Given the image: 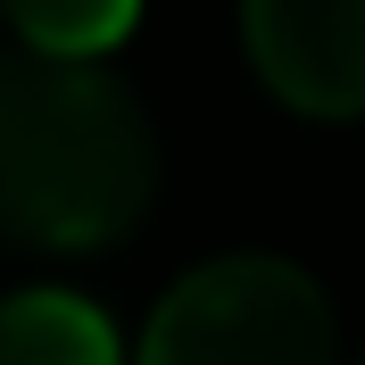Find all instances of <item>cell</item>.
I'll list each match as a JSON object with an SVG mask.
<instances>
[{"label": "cell", "mask_w": 365, "mask_h": 365, "mask_svg": "<svg viewBox=\"0 0 365 365\" xmlns=\"http://www.w3.org/2000/svg\"><path fill=\"white\" fill-rule=\"evenodd\" d=\"M158 191V133L100 58H0V232L25 250H100Z\"/></svg>", "instance_id": "1"}, {"label": "cell", "mask_w": 365, "mask_h": 365, "mask_svg": "<svg viewBox=\"0 0 365 365\" xmlns=\"http://www.w3.org/2000/svg\"><path fill=\"white\" fill-rule=\"evenodd\" d=\"M0 365H116V332L75 291H17L0 299Z\"/></svg>", "instance_id": "4"}, {"label": "cell", "mask_w": 365, "mask_h": 365, "mask_svg": "<svg viewBox=\"0 0 365 365\" xmlns=\"http://www.w3.org/2000/svg\"><path fill=\"white\" fill-rule=\"evenodd\" d=\"M141 365H332V307L291 257H216L158 299Z\"/></svg>", "instance_id": "2"}, {"label": "cell", "mask_w": 365, "mask_h": 365, "mask_svg": "<svg viewBox=\"0 0 365 365\" xmlns=\"http://www.w3.org/2000/svg\"><path fill=\"white\" fill-rule=\"evenodd\" d=\"M0 17L25 34V50L50 58H108L133 34L141 0H0Z\"/></svg>", "instance_id": "5"}, {"label": "cell", "mask_w": 365, "mask_h": 365, "mask_svg": "<svg viewBox=\"0 0 365 365\" xmlns=\"http://www.w3.org/2000/svg\"><path fill=\"white\" fill-rule=\"evenodd\" d=\"M241 34L274 100L299 116H365V0H241Z\"/></svg>", "instance_id": "3"}]
</instances>
